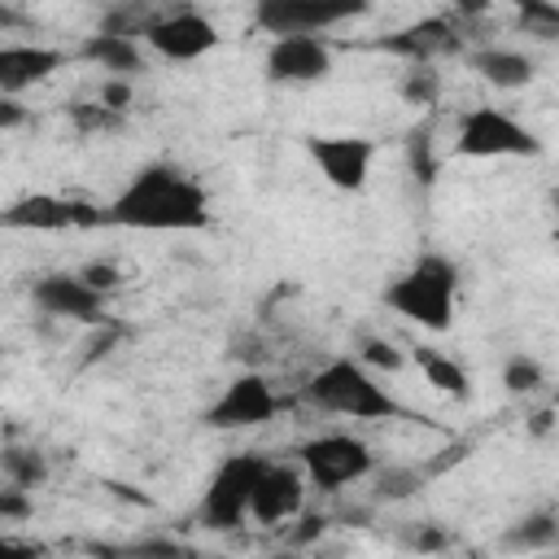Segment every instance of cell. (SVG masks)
<instances>
[{
  "instance_id": "cell-1",
  "label": "cell",
  "mask_w": 559,
  "mask_h": 559,
  "mask_svg": "<svg viewBox=\"0 0 559 559\" xmlns=\"http://www.w3.org/2000/svg\"><path fill=\"white\" fill-rule=\"evenodd\" d=\"M105 223L127 231H205L210 197L201 179H192L183 166L148 162L105 205Z\"/></svg>"
},
{
  "instance_id": "cell-2",
  "label": "cell",
  "mask_w": 559,
  "mask_h": 559,
  "mask_svg": "<svg viewBox=\"0 0 559 559\" xmlns=\"http://www.w3.org/2000/svg\"><path fill=\"white\" fill-rule=\"evenodd\" d=\"M301 402L323 411V415H345V419H397L406 415L402 402L376 380V371L354 354L328 358L306 384H301Z\"/></svg>"
},
{
  "instance_id": "cell-3",
  "label": "cell",
  "mask_w": 559,
  "mask_h": 559,
  "mask_svg": "<svg viewBox=\"0 0 559 559\" xmlns=\"http://www.w3.org/2000/svg\"><path fill=\"white\" fill-rule=\"evenodd\" d=\"M384 306L424 332H445L459 310V266L445 253H419L384 284Z\"/></svg>"
},
{
  "instance_id": "cell-4",
  "label": "cell",
  "mask_w": 559,
  "mask_h": 559,
  "mask_svg": "<svg viewBox=\"0 0 559 559\" xmlns=\"http://www.w3.org/2000/svg\"><path fill=\"white\" fill-rule=\"evenodd\" d=\"M262 467H266V454L262 450H236V454H227L214 467V476L205 480V489H201L197 524L210 528V533H236L249 520V507H253V489H258Z\"/></svg>"
},
{
  "instance_id": "cell-5",
  "label": "cell",
  "mask_w": 559,
  "mask_h": 559,
  "mask_svg": "<svg viewBox=\"0 0 559 559\" xmlns=\"http://www.w3.org/2000/svg\"><path fill=\"white\" fill-rule=\"evenodd\" d=\"M454 153L459 157H476V162H493V157H537L542 140L511 118L498 105H472L454 118Z\"/></svg>"
},
{
  "instance_id": "cell-6",
  "label": "cell",
  "mask_w": 559,
  "mask_h": 559,
  "mask_svg": "<svg viewBox=\"0 0 559 559\" xmlns=\"http://www.w3.org/2000/svg\"><path fill=\"white\" fill-rule=\"evenodd\" d=\"M297 463L319 493H341L376 472V454L354 432H319L297 445Z\"/></svg>"
},
{
  "instance_id": "cell-7",
  "label": "cell",
  "mask_w": 559,
  "mask_h": 559,
  "mask_svg": "<svg viewBox=\"0 0 559 559\" xmlns=\"http://www.w3.org/2000/svg\"><path fill=\"white\" fill-rule=\"evenodd\" d=\"M253 26L271 39L280 35H323L341 22H354L371 9V0H249Z\"/></svg>"
},
{
  "instance_id": "cell-8",
  "label": "cell",
  "mask_w": 559,
  "mask_h": 559,
  "mask_svg": "<svg viewBox=\"0 0 559 559\" xmlns=\"http://www.w3.org/2000/svg\"><path fill=\"white\" fill-rule=\"evenodd\" d=\"M280 406H284V402L275 397V389H271L266 376L240 371V376H231V380L223 384V393L205 406L201 424H205V428H218V432L262 428V424H271V419L280 415Z\"/></svg>"
},
{
  "instance_id": "cell-9",
  "label": "cell",
  "mask_w": 559,
  "mask_h": 559,
  "mask_svg": "<svg viewBox=\"0 0 559 559\" xmlns=\"http://www.w3.org/2000/svg\"><path fill=\"white\" fill-rule=\"evenodd\" d=\"M0 223L9 231H70V227H105V210L79 201V197H57V192H26L4 205Z\"/></svg>"
},
{
  "instance_id": "cell-10",
  "label": "cell",
  "mask_w": 559,
  "mask_h": 559,
  "mask_svg": "<svg viewBox=\"0 0 559 559\" xmlns=\"http://www.w3.org/2000/svg\"><path fill=\"white\" fill-rule=\"evenodd\" d=\"M105 297L109 293H100L83 271H48L31 284L35 310L66 323H105Z\"/></svg>"
},
{
  "instance_id": "cell-11",
  "label": "cell",
  "mask_w": 559,
  "mask_h": 559,
  "mask_svg": "<svg viewBox=\"0 0 559 559\" xmlns=\"http://www.w3.org/2000/svg\"><path fill=\"white\" fill-rule=\"evenodd\" d=\"M144 44L162 61L188 66V61H201L205 52L218 48V26L197 9H170V13H162L144 26Z\"/></svg>"
},
{
  "instance_id": "cell-12",
  "label": "cell",
  "mask_w": 559,
  "mask_h": 559,
  "mask_svg": "<svg viewBox=\"0 0 559 559\" xmlns=\"http://www.w3.org/2000/svg\"><path fill=\"white\" fill-rule=\"evenodd\" d=\"M376 48L406 61V66H437L441 57L463 52V35H459L454 17H419V22H406L389 35H380Z\"/></svg>"
},
{
  "instance_id": "cell-13",
  "label": "cell",
  "mask_w": 559,
  "mask_h": 559,
  "mask_svg": "<svg viewBox=\"0 0 559 559\" xmlns=\"http://www.w3.org/2000/svg\"><path fill=\"white\" fill-rule=\"evenodd\" d=\"M306 472L301 463H275L266 459L262 476H258V489H253V507H249V520H258L262 528H280L288 520H297L306 511Z\"/></svg>"
},
{
  "instance_id": "cell-14",
  "label": "cell",
  "mask_w": 559,
  "mask_h": 559,
  "mask_svg": "<svg viewBox=\"0 0 559 559\" xmlns=\"http://www.w3.org/2000/svg\"><path fill=\"white\" fill-rule=\"evenodd\" d=\"M306 153L336 192H358L376 162V144L367 135H310Z\"/></svg>"
},
{
  "instance_id": "cell-15",
  "label": "cell",
  "mask_w": 559,
  "mask_h": 559,
  "mask_svg": "<svg viewBox=\"0 0 559 559\" xmlns=\"http://www.w3.org/2000/svg\"><path fill=\"white\" fill-rule=\"evenodd\" d=\"M332 70V48L323 35H280L262 57V74L271 83H319Z\"/></svg>"
},
{
  "instance_id": "cell-16",
  "label": "cell",
  "mask_w": 559,
  "mask_h": 559,
  "mask_svg": "<svg viewBox=\"0 0 559 559\" xmlns=\"http://www.w3.org/2000/svg\"><path fill=\"white\" fill-rule=\"evenodd\" d=\"M66 61H70V52L48 48V44H4L0 48V92L17 96V92L52 79Z\"/></svg>"
},
{
  "instance_id": "cell-17",
  "label": "cell",
  "mask_w": 559,
  "mask_h": 559,
  "mask_svg": "<svg viewBox=\"0 0 559 559\" xmlns=\"http://www.w3.org/2000/svg\"><path fill=\"white\" fill-rule=\"evenodd\" d=\"M467 66H472L489 87H498V92H520V87H528V83L537 79L533 57L520 52V48H502V44L476 48V52L467 57Z\"/></svg>"
},
{
  "instance_id": "cell-18",
  "label": "cell",
  "mask_w": 559,
  "mask_h": 559,
  "mask_svg": "<svg viewBox=\"0 0 559 559\" xmlns=\"http://www.w3.org/2000/svg\"><path fill=\"white\" fill-rule=\"evenodd\" d=\"M79 57L92 61L96 70L105 74H122V79H135L144 70V57H140V44L135 35H118V31H92L83 44H79Z\"/></svg>"
},
{
  "instance_id": "cell-19",
  "label": "cell",
  "mask_w": 559,
  "mask_h": 559,
  "mask_svg": "<svg viewBox=\"0 0 559 559\" xmlns=\"http://www.w3.org/2000/svg\"><path fill=\"white\" fill-rule=\"evenodd\" d=\"M559 546V511H528L502 528V550H550Z\"/></svg>"
},
{
  "instance_id": "cell-20",
  "label": "cell",
  "mask_w": 559,
  "mask_h": 559,
  "mask_svg": "<svg viewBox=\"0 0 559 559\" xmlns=\"http://www.w3.org/2000/svg\"><path fill=\"white\" fill-rule=\"evenodd\" d=\"M415 367L424 371V380L437 389V393H445V397H467L472 393V376H467V367L463 362H454L450 354H441V349H432V345H419L415 349Z\"/></svg>"
},
{
  "instance_id": "cell-21",
  "label": "cell",
  "mask_w": 559,
  "mask_h": 559,
  "mask_svg": "<svg viewBox=\"0 0 559 559\" xmlns=\"http://www.w3.org/2000/svg\"><path fill=\"white\" fill-rule=\"evenodd\" d=\"M511 9H515L520 35H528L537 44L559 39V0H511Z\"/></svg>"
},
{
  "instance_id": "cell-22",
  "label": "cell",
  "mask_w": 559,
  "mask_h": 559,
  "mask_svg": "<svg viewBox=\"0 0 559 559\" xmlns=\"http://www.w3.org/2000/svg\"><path fill=\"white\" fill-rule=\"evenodd\" d=\"M397 96L415 109H432L437 96H441V74L432 66H406V74L397 83Z\"/></svg>"
},
{
  "instance_id": "cell-23",
  "label": "cell",
  "mask_w": 559,
  "mask_h": 559,
  "mask_svg": "<svg viewBox=\"0 0 559 559\" xmlns=\"http://www.w3.org/2000/svg\"><path fill=\"white\" fill-rule=\"evenodd\" d=\"M546 384V367L533 358V354H511L507 362H502V389L507 393H515V397H524V393H537Z\"/></svg>"
},
{
  "instance_id": "cell-24",
  "label": "cell",
  "mask_w": 559,
  "mask_h": 559,
  "mask_svg": "<svg viewBox=\"0 0 559 559\" xmlns=\"http://www.w3.org/2000/svg\"><path fill=\"white\" fill-rule=\"evenodd\" d=\"M44 476H48V463L39 450H17V445L4 450V480L9 485L35 489V485H44Z\"/></svg>"
},
{
  "instance_id": "cell-25",
  "label": "cell",
  "mask_w": 559,
  "mask_h": 559,
  "mask_svg": "<svg viewBox=\"0 0 559 559\" xmlns=\"http://www.w3.org/2000/svg\"><path fill=\"white\" fill-rule=\"evenodd\" d=\"M406 157H411V170L415 179L432 183L437 179V153H432V127H415L406 135Z\"/></svg>"
},
{
  "instance_id": "cell-26",
  "label": "cell",
  "mask_w": 559,
  "mask_h": 559,
  "mask_svg": "<svg viewBox=\"0 0 559 559\" xmlns=\"http://www.w3.org/2000/svg\"><path fill=\"white\" fill-rule=\"evenodd\" d=\"M358 358L371 367V371H402V349L393 345V341H384V336H362L358 341Z\"/></svg>"
},
{
  "instance_id": "cell-27",
  "label": "cell",
  "mask_w": 559,
  "mask_h": 559,
  "mask_svg": "<svg viewBox=\"0 0 559 559\" xmlns=\"http://www.w3.org/2000/svg\"><path fill=\"white\" fill-rule=\"evenodd\" d=\"M419 472L415 467H384L380 476H376V498H384V502H397V498H411L415 489H419Z\"/></svg>"
},
{
  "instance_id": "cell-28",
  "label": "cell",
  "mask_w": 559,
  "mask_h": 559,
  "mask_svg": "<svg viewBox=\"0 0 559 559\" xmlns=\"http://www.w3.org/2000/svg\"><path fill=\"white\" fill-rule=\"evenodd\" d=\"M70 122H74L83 135H92V131H109V127H118V109H109L105 100H96V105L79 100V105H70Z\"/></svg>"
},
{
  "instance_id": "cell-29",
  "label": "cell",
  "mask_w": 559,
  "mask_h": 559,
  "mask_svg": "<svg viewBox=\"0 0 559 559\" xmlns=\"http://www.w3.org/2000/svg\"><path fill=\"white\" fill-rule=\"evenodd\" d=\"M402 546H406V550H419V555H428V550H445V546H454V542H450V533H445L441 524L424 520V524H411V528L402 533Z\"/></svg>"
},
{
  "instance_id": "cell-30",
  "label": "cell",
  "mask_w": 559,
  "mask_h": 559,
  "mask_svg": "<svg viewBox=\"0 0 559 559\" xmlns=\"http://www.w3.org/2000/svg\"><path fill=\"white\" fill-rule=\"evenodd\" d=\"M31 511H35V502H31V489H22V485H9V489H0V524L26 520Z\"/></svg>"
},
{
  "instance_id": "cell-31",
  "label": "cell",
  "mask_w": 559,
  "mask_h": 559,
  "mask_svg": "<svg viewBox=\"0 0 559 559\" xmlns=\"http://www.w3.org/2000/svg\"><path fill=\"white\" fill-rule=\"evenodd\" d=\"M323 528H328V515H319V511H301V515H297V528L288 533V546H310Z\"/></svg>"
},
{
  "instance_id": "cell-32",
  "label": "cell",
  "mask_w": 559,
  "mask_h": 559,
  "mask_svg": "<svg viewBox=\"0 0 559 559\" xmlns=\"http://www.w3.org/2000/svg\"><path fill=\"white\" fill-rule=\"evenodd\" d=\"M100 100H105L109 109H118V114H122V109L131 105V79L109 74V79H105V87H100Z\"/></svg>"
},
{
  "instance_id": "cell-33",
  "label": "cell",
  "mask_w": 559,
  "mask_h": 559,
  "mask_svg": "<svg viewBox=\"0 0 559 559\" xmlns=\"http://www.w3.org/2000/svg\"><path fill=\"white\" fill-rule=\"evenodd\" d=\"M83 275H87L100 293H114V288L122 284V271H118L114 262H87V266H83Z\"/></svg>"
},
{
  "instance_id": "cell-34",
  "label": "cell",
  "mask_w": 559,
  "mask_h": 559,
  "mask_svg": "<svg viewBox=\"0 0 559 559\" xmlns=\"http://www.w3.org/2000/svg\"><path fill=\"white\" fill-rule=\"evenodd\" d=\"M445 4L454 9V17H467V22H476V17H485L493 9V0H445Z\"/></svg>"
},
{
  "instance_id": "cell-35",
  "label": "cell",
  "mask_w": 559,
  "mask_h": 559,
  "mask_svg": "<svg viewBox=\"0 0 559 559\" xmlns=\"http://www.w3.org/2000/svg\"><path fill=\"white\" fill-rule=\"evenodd\" d=\"M546 205H550V210H555V218H559V183L546 192Z\"/></svg>"
}]
</instances>
